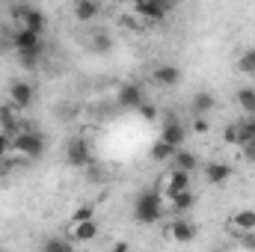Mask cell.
I'll list each match as a JSON object with an SVG mask.
<instances>
[{
	"label": "cell",
	"mask_w": 255,
	"mask_h": 252,
	"mask_svg": "<svg viewBox=\"0 0 255 252\" xmlns=\"http://www.w3.org/2000/svg\"><path fill=\"white\" fill-rule=\"evenodd\" d=\"M166 214V202L157 190H139L133 196V220L139 226H154Z\"/></svg>",
	"instance_id": "6da1fadb"
},
{
	"label": "cell",
	"mask_w": 255,
	"mask_h": 252,
	"mask_svg": "<svg viewBox=\"0 0 255 252\" xmlns=\"http://www.w3.org/2000/svg\"><path fill=\"white\" fill-rule=\"evenodd\" d=\"M45 148H48V139H45V133L24 127V130H21L15 139H12V148H9V154H12V157H21V160H27V163H33V160H39V157L45 154Z\"/></svg>",
	"instance_id": "7a4b0ae2"
},
{
	"label": "cell",
	"mask_w": 255,
	"mask_h": 252,
	"mask_svg": "<svg viewBox=\"0 0 255 252\" xmlns=\"http://www.w3.org/2000/svg\"><path fill=\"white\" fill-rule=\"evenodd\" d=\"M9 24H12L15 30H30V33L45 36L48 18H45L42 9H36V6H30V3H15V6L9 9Z\"/></svg>",
	"instance_id": "3957f363"
},
{
	"label": "cell",
	"mask_w": 255,
	"mask_h": 252,
	"mask_svg": "<svg viewBox=\"0 0 255 252\" xmlns=\"http://www.w3.org/2000/svg\"><path fill=\"white\" fill-rule=\"evenodd\" d=\"M172 12V3L166 0H136L130 6V15L139 21V27H151V24H163Z\"/></svg>",
	"instance_id": "277c9868"
},
{
	"label": "cell",
	"mask_w": 255,
	"mask_h": 252,
	"mask_svg": "<svg viewBox=\"0 0 255 252\" xmlns=\"http://www.w3.org/2000/svg\"><path fill=\"white\" fill-rule=\"evenodd\" d=\"M9 48L15 51V57H42L45 54V39L39 33H30V30H15L9 27Z\"/></svg>",
	"instance_id": "5b68a950"
},
{
	"label": "cell",
	"mask_w": 255,
	"mask_h": 252,
	"mask_svg": "<svg viewBox=\"0 0 255 252\" xmlns=\"http://www.w3.org/2000/svg\"><path fill=\"white\" fill-rule=\"evenodd\" d=\"M92 160H95V157H92V148H89L86 139L71 136V139L65 142V163H68V166H74V169H89Z\"/></svg>",
	"instance_id": "8992f818"
},
{
	"label": "cell",
	"mask_w": 255,
	"mask_h": 252,
	"mask_svg": "<svg viewBox=\"0 0 255 252\" xmlns=\"http://www.w3.org/2000/svg\"><path fill=\"white\" fill-rule=\"evenodd\" d=\"M187 190H190V175H187V172H181V169H172V166H169V169L163 172V178H160V190H157V193L169 202L172 196L187 193Z\"/></svg>",
	"instance_id": "52a82bcc"
},
{
	"label": "cell",
	"mask_w": 255,
	"mask_h": 252,
	"mask_svg": "<svg viewBox=\"0 0 255 252\" xmlns=\"http://www.w3.org/2000/svg\"><path fill=\"white\" fill-rule=\"evenodd\" d=\"M6 95H9V104L21 113V110L33 107V101H36V86H33L30 80H12L9 89H6Z\"/></svg>",
	"instance_id": "ba28073f"
},
{
	"label": "cell",
	"mask_w": 255,
	"mask_h": 252,
	"mask_svg": "<svg viewBox=\"0 0 255 252\" xmlns=\"http://www.w3.org/2000/svg\"><path fill=\"white\" fill-rule=\"evenodd\" d=\"M65 238L77 247V244H92L98 238V220H89V223H68V232Z\"/></svg>",
	"instance_id": "9c48e42d"
},
{
	"label": "cell",
	"mask_w": 255,
	"mask_h": 252,
	"mask_svg": "<svg viewBox=\"0 0 255 252\" xmlns=\"http://www.w3.org/2000/svg\"><path fill=\"white\" fill-rule=\"evenodd\" d=\"M166 235H169L175 244H190L193 238L199 235V229H196V223H193V220H187V217H175V220L169 223Z\"/></svg>",
	"instance_id": "30bf717a"
},
{
	"label": "cell",
	"mask_w": 255,
	"mask_h": 252,
	"mask_svg": "<svg viewBox=\"0 0 255 252\" xmlns=\"http://www.w3.org/2000/svg\"><path fill=\"white\" fill-rule=\"evenodd\" d=\"M151 80L157 83V86H163V89H172V86H178L181 83V68L172 63H160L151 68Z\"/></svg>",
	"instance_id": "8fae6325"
},
{
	"label": "cell",
	"mask_w": 255,
	"mask_h": 252,
	"mask_svg": "<svg viewBox=\"0 0 255 252\" xmlns=\"http://www.w3.org/2000/svg\"><path fill=\"white\" fill-rule=\"evenodd\" d=\"M202 175L211 187H223L229 178H232V166L229 163H220V160H208L202 163Z\"/></svg>",
	"instance_id": "7c38bea8"
},
{
	"label": "cell",
	"mask_w": 255,
	"mask_h": 252,
	"mask_svg": "<svg viewBox=\"0 0 255 252\" xmlns=\"http://www.w3.org/2000/svg\"><path fill=\"white\" fill-rule=\"evenodd\" d=\"M21 130H24V127H21V116H18V110H15L12 104H3V107H0V133L9 136V139H15Z\"/></svg>",
	"instance_id": "4fadbf2b"
},
{
	"label": "cell",
	"mask_w": 255,
	"mask_h": 252,
	"mask_svg": "<svg viewBox=\"0 0 255 252\" xmlns=\"http://www.w3.org/2000/svg\"><path fill=\"white\" fill-rule=\"evenodd\" d=\"M229 232L238 235H247V232H255V208H241L229 217Z\"/></svg>",
	"instance_id": "5bb4252c"
},
{
	"label": "cell",
	"mask_w": 255,
	"mask_h": 252,
	"mask_svg": "<svg viewBox=\"0 0 255 252\" xmlns=\"http://www.w3.org/2000/svg\"><path fill=\"white\" fill-rule=\"evenodd\" d=\"M160 139H163L166 145H172V148H184V142H187V127L181 125L178 119H169V122H163Z\"/></svg>",
	"instance_id": "9a60e30c"
},
{
	"label": "cell",
	"mask_w": 255,
	"mask_h": 252,
	"mask_svg": "<svg viewBox=\"0 0 255 252\" xmlns=\"http://www.w3.org/2000/svg\"><path fill=\"white\" fill-rule=\"evenodd\" d=\"M145 101V92L139 83H122L119 86V104L128 110H139V104Z\"/></svg>",
	"instance_id": "2e32d148"
},
{
	"label": "cell",
	"mask_w": 255,
	"mask_h": 252,
	"mask_svg": "<svg viewBox=\"0 0 255 252\" xmlns=\"http://www.w3.org/2000/svg\"><path fill=\"white\" fill-rule=\"evenodd\" d=\"M71 12H74V21L89 24V21H95V18L101 15V6H98L95 0H77V3L71 6Z\"/></svg>",
	"instance_id": "e0dca14e"
},
{
	"label": "cell",
	"mask_w": 255,
	"mask_h": 252,
	"mask_svg": "<svg viewBox=\"0 0 255 252\" xmlns=\"http://www.w3.org/2000/svg\"><path fill=\"white\" fill-rule=\"evenodd\" d=\"M169 166H172V169H181V172H187V175H190V172H196L202 163H199V157H196L193 151H187V148H178Z\"/></svg>",
	"instance_id": "ac0fdd59"
},
{
	"label": "cell",
	"mask_w": 255,
	"mask_h": 252,
	"mask_svg": "<svg viewBox=\"0 0 255 252\" xmlns=\"http://www.w3.org/2000/svg\"><path fill=\"white\" fill-rule=\"evenodd\" d=\"M193 208H196V193H193V190H187V193H178V196H172V199H169V211H172L175 217L190 214Z\"/></svg>",
	"instance_id": "d6986e66"
},
{
	"label": "cell",
	"mask_w": 255,
	"mask_h": 252,
	"mask_svg": "<svg viewBox=\"0 0 255 252\" xmlns=\"http://www.w3.org/2000/svg\"><path fill=\"white\" fill-rule=\"evenodd\" d=\"M217 107V98L211 95V92H196L193 95V116H211V110Z\"/></svg>",
	"instance_id": "ffe728a7"
},
{
	"label": "cell",
	"mask_w": 255,
	"mask_h": 252,
	"mask_svg": "<svg viewBox=\"0 0 255 252\" xmlns=\"http://www.w3.org/2000/svg\"><path fill=\"white\" fill-rule=\"evenodd\" d=\"M235 104H238V110L244 116H255V89H250V86L238 89L235 92Z\"/></svg>",
	"instance_id": "44dd1931"
},
{
	"label": "cell",
	"mask_w": 255,
	"mask_h": 252,
	"mask_svg": "<svg viewBox=\"0 0 255 252\" xmlns=\"http://www.w3.org/2000/svg\"><path fill=\"white\" fill-rule=\"evenodd\" d=\"M175 151H178V148H172V145H166L163 139H157V142H151V148H148V157H151L154 163H172Z\"/></svg>",
	"instance_id": "7402d4cb"
},
{
	"label": "cell",
	"mask_w": 255,
	"mask_h": 252,
	"mask_svg": "<svg viewBox=\"0 0 255 252\" xmlns=\"http://www.w3.org/2000/svg\"><path fill=\"white\" fill-rule=\"evenodd\" d=\"M39 252H77V250H74V244L68 238H45Z\"/></svg>",
	"instance_id": "603a6c76"
},
{
	"label": "cell",
	"mask_w": 255,
	"mask_h": 252,
	"mask_svg": "<svg viewBox=\"0 0 255 252\" xmlns=\"http://www.w3.org/2000/svg\"><path fill=\"white\" fill-rule=\"evenodd\" d=\"M235 125H238V133H241V145L244 142H255V116H241Z\"/></svg>",
	"instance_id": "cb8c5ba5"
},
{
	"label": "cell",
	"mask_w": 255,
	"mask_h": 252,
	"mask_svg": "<svg viewBox=\"0 0 255 252\" xmlns=\"http://www.w3.org/2000/svg\"><path fill=\"white\" fill-rule=\"evenodd\" d=\"M238 68H241L244 74L255 77V48H247V51L241 54V60H238Z\"/></svg>",
	"instance_id": "d4e9b609"
},
{
	"label": "cell",
	"mask_w": 255,
	"mask_h": 252,
	"mask_svg": "<svg viewBox=\"0 0 255 252\" xmlns=\"http://www.w3.org/2000/svg\"><path fill=\"white\" fill-rule=\"evenodd\" d=\"M89 220H95V208L92 205H77L74 214H71V223H89Z\"/></svg>",
	"instance_id": "484cf974"
},
{
	"label": "cell",
	"mask_w": 255,
	"mask_h": 252,
	"mask_svg": "<svg viewBox=\"0 0 255 252\" xmlns=\"http://www.w3.org/2000/svg\"><path fill=\"white\" fill-rule=\"evenodd\" d=\"M136 113H139L142 119H148V122H157V119H160V110H157V104H151V101H142Z\"/></svg>",
	"instance_id": "4316f807"
},
{
	"label": "cell",
	"mask_w": 255,
	"mask_h": 252,
	"mask_svg": "<svg viewBox=\"0 0 255 252\" xmlns=\"http://www.w3.org/2000/svg\"><path fill=\"white\" fill-rule=\"evenodd\" d=\"M223 139H226V145H241V133H238V125H235V122H232V125H226Z\"/></svg>",
	"instance_id": "83f0119b"
},
{
	"label": "cell",
	"mask_w": 255,
	"mask_h": 252,
	"mask_svg": "<svg viewBox=\"0 0 255 252\" xmlns=\"http://www.w3.org/2000/svg\"><path fill=\"white\" fill-rule=\"evenodd\" d=\"M193 133H199V136H205L208 130H211V122H208V116H193Z\"/></svg>",
	"instance_id": "f1b7e54d"
},
{
	"label": "cell",
	"mask_w": 255,
	"mask_h": 252,
	"mask_svg": "<svg viewBox=\"0 0 255 252\" xmlns=\"http://www.w3.org/2000/svg\"><path fill=\"white\" fill-rule=\"evenodd\" d=\"M238 244H241L244 250L255 252V232H247V235H238Z\"/></svg>",
	"instance_id": "f546056e"
},
{
	"label": "cell",
	"mask_w": 255,
	"mask_h": 252,
	"mask_svg": "<svg viewBox=\"0 0 255 252\" xmlns=\"http://www.w3.org/2000/svg\"><path fill=\"white\" fill-rule=\"evenodd\" d=\"M241 157H244L247 163H255V142H244V145H241Z\"/></svg>",
	"instance_id": "4dcf8cb0"
},
{
	"label": "cell",
	"mask_w": 255,
	"mask_h": 252,
	"mask_svg": "<svg viewBox=\"0 0 255 252\" xmlns=\"http://www.w3.org/2000/svg\"><path fill=\"white\" fill-rule=\"evenodd\" d=\"M110 45H113L110 36H101V33L95 36V48H98V51H110Z\"/></svg>",
	"instance_id": "1f68e13d"
},
{
	"label": "cell",
	"mask_w": 255,
	"mask_h": 252,
	"mask_svg": "<svg viewBox=\"0 0 255 252\" xmlns=\"http://www.w3.org/2000/svg\"><path fill=\"white\" fill-rule=\"evenodd\" d=\"M9 148H12V139H9V136H3V133H0V160H3V157H6V154H9Z\"/></svg>",
	"instance_id": "d6a6232c"
},
{
	"label": "cell",
	"mask_w": 255,
	"mask_h": 252,
	"mask_svg": "<svg viewBox=\"0 0 255 252\" xmlns=\"http://www.w3.org/2000/svg\"><path fill=\"white\" fill-rule=\"evenodd\" d=\"M39 60H42V57H18V63L24 65V68H36Z\"/></svg>",
	"instance_id": "836d02e7"
},
{
	"label": "cell",
	"mask_w": 255,
	"mask_h": 252,
	"mask_svg": "<svg viewBox=\"0 0 255 252\" xmlns=\"http://www.w3.org/2000/svg\"><path fill=\"white\" fill-rule=\"evenodd\" d=\"M110 252H130V244H128V241H119V244H116Z\"/></svg>",
	"instance_id": "e575fe53"
}]
</instances>
